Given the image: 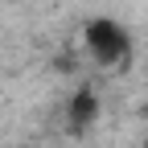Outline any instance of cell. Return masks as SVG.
I'll return each instance as SVG.
<instances>
[{"label":"cell","mask_w":148,"mask_h":148,"mask_svg":"<svg viewBox=\"0 0 148 148\" xmlns=\"http://www.w3.org/2000/svg\"><path fill=\"white\" fill-rule=\"evenodd\" d=\"M53 70H58V74H74V70H78V58H74V49H62L58 58H53Z\"/></svg>","instance_id":"3"},{"label":"cell","mask_w":148,"mask_h":148,"mask_svg":"<svg viewBox=\"0 0 148 148\" xmlns=\"http://www.w3.org/2000/svg\"><path fill=\"white\" fill-rule=\"evenodd\" d=\"M144 148H148V140H144Z\"/></svg>","instance_id":"5"},{"label":"cell","mask_w":148,"mask_h":148,"mask_svg":"<svg viewBox=\"0 0 148 148\" xmlns=\"http://www.w3.org/2000/svg\"><path fill=\"white\" fill-rule=\"evenodd\" d=\"M99 111H103L99 90L82 82V86H78V90H74V95L66 99V132H70V136L90 132V127H95V119H99Z\"/></svg>","instance_id":"2"},{"label":"cell","mask_w":148,"mask_h":148,"mask_svg":"<svg viewBox=\"0 0 148 148\" xmlns=\"http://www.w3.org/2000/svg\"><path fill=\"white\" fill-rule=\"evenodd\" d=\"M140 115H144V119H148V103H144V107H140Z\"/></svg>","instance_id":"4"},{"label":"cell","mask_w":148,"mask_h":148,"mask_svg":"<svg viewBox=\"0 0 148 148\" xmlns=\"http://www.w3.org/2000/svg\"><path fill=\"white\" fill-rule=\"evenodd\" d=\"M82 49L99 70H123L132 58V33H127L115 16H95L82 25Z\"/></svg>","instance_id":"1"}]
</instances>
